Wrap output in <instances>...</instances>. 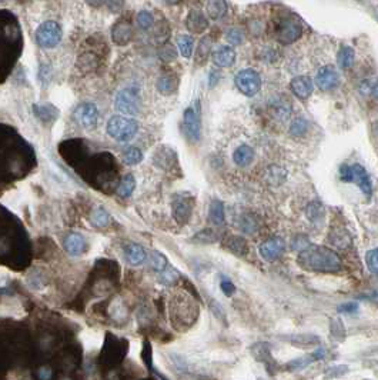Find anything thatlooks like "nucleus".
<instances>
[{"mask_svg":"<svg viewBox=\"0 0 378 380\" xmlns=\"http://www.w3.org/2000/svg\"><path fill=\"white\" fill-rule=\"evenodd\" d=\"M111 39L117 43V45H126L130 39H132V27L127 23H120L117 24L113 32H111Z\"/></svg>","mask_w":378,"mask_h":380,"instance_id":"22","label":"nucleus"},{"mask_svg":"<svg viewBox=\"0 0 378 380\" xmlns=\"http://www.w3.org/2000/svg\"><path fill=\"white\" fill-rule=\"evenodd\" d=\"M297 261L303 269L318 273H335L341 269V258L334 250L318 244H310L300 252Z\"/></svg>","mask_w":378,"mask_h":380,"instance_id":"1","label":"nucleus"},{"mask_svg":"<svg viewBox=\"0 0 378 380\" xmlns=\"http://www.w3.org/2000/svg\"><path fill=\"white\" fill-rule=\"evenodd\" d=\"M211 309H213L214 314H216L219 319H222L223 322H225V313H224L222 305H219L217 302H211Z\"/></svg>","mask_w":378,"mask_h":380,"instance_id":"48","label":"nucleus"},{"mask_svg":"<svg viewBox=\"0 0 378 380\" xmlns=\"http://www.w3.org/2000/svg\"><path fill=\"white\" fill-rule=\"evenodd\" d=\"M37 376L40 380H50L53 376V372L50 367H40L37 370Z\"/></svg>","mask_w":378,"mask_h":380,"instance_id":"47","label":"nucleus"},{"mask_svg":"<svg viewBox=\"0 0 378 380\" xmlns=\"http://www.w3.org/2000/svg\"><path fill=\"white\" fill-rule=\"evenodd\" d=\"M340 82V74L334 66H324L318 70L315 76V83L321 90H330L335 87Z\"/></svg>","mask_w":378,"mask_h":380,"instance_id":"11","label":"nucleus"},{"mask_svg":"<svg viewBox=\"0 0 378 380\" xmlns=\"http://www.w3.org/2000/svg\"><path fill=\"white\" fill-rule=\"evenodd\" d=\"M286 249V243L281 238H271L260 246V255L266 260H274L283 255Z\"/></svg>","mask_w":378,"mask_h":380,"instance_id":"12","label":"nucleus"},{"mask_svg":"<svg viewBox=\"0 0 378 380\" xmlns=\"http://www.w3.org/2000/svg\"><path fill=\"white\" fill-rule=\"evenodd\" d=\"M350 236L347 235V232H331V235H330V242L333 243L334 246H337V247H340V242H343V247L347 246V243H350Z\"/></svg>","mask_w":378,"mask_h":380,"instance_id":"39","label":"nucleus"},{"mask_svg":"<svg viewBox=\"0 0 378 380\" xmlns=\"http://www.w3.org/2000/svg\"><path fill=\"white\" fill-rule=\"evenodd\" d=\"M257 219H256L254 216L248 214V216L241 217L240 229L243 232H245V233H254V232L257 230Z\"/></svg>","mask_w":378,"mask_h":380,"instance_id":"37","label":"nucleus"},{"mask_svg":"<svg viewBox=\"0 0 378 380\" xmlns=\"http://www.w3.org/2000/svg\"><path fill=\"white\" fill-rule=\"evenodd\" d=\"M177 48H178V52L181 53L183 57L186 59H190L191 54H193V48H194V40L191 36L183 35L177 37Z\"/></svg>","mask_w":378,"mask_h":380,"instance_id":"28","label":"nucleus"},{"mask_svg":"<svg viewBox=\"0 0 378 380\" xmlns=\"http://www.w3.org/2000/svg\"><path fill=\"white\" fill-rule=\"evenodd\" d=\"M233 159H234V163H236V165L244 167V166H248V165L253 162L254 152H253V149H251L248 144H241V146H239V147L236 149V152H234V155H233Z\"/></svg>","mask_w":378,"mask_h":380,"instance_id":"21","label":"nucleus"},{"mask_svg":"<svg viewBox=\"0 0 378 380\" xmlns=\"http://www.w3.org/2000/svg\"><path fill=\"white\" fill-rule=\"evenodd\" d=\"M368 92H370L376 99H378V79L374 83H370V85H368Z\"/></svg>","mask_w":378,"mask_h":380,"instance_id":"50","label":"nucleus"},{"mask_svg":"<svg viewBox=\"0 0 378 380\" xmlns=\"http://www.w3.org/2000/svg\"><path fill=\"white\" fill-rule=\"evenodd\" d=\"M309 130V123L304 120V119H295L292 121L291 126H290V135L291 136H304Z\"/></svg>","mask_w":378,"mask_h":380,"instance_id":"35","label":"nucleus"},{"mask_svg":"<svg viewBox=\"0 0 378 380\" xmlns=\"http://www.w3.org/2000/svg\"><path fill=\"white\" fill-rule=\"evenodd\" d=\"M236 86L243 95L251 97L261 89V77L256 70L244 69L236 74Z\"/></svg>","mask_w":378,"mask_h":380,"instance_id":"6","label":"nucleus"},{"mask_svg":"<svg viewBox=\"0 0 378 380\" xmlns=\"http://www.w3.org/2000/svg\"><path fill=\"white\" fill-rule=\"evenodd\" d=\"M354 56L356 53L351 48H343L338 53V65L343 69H350L354 63Z\"/></svg>","mask_w":378,"mask_h":380,"instance_id":"32","label":"nucleus"},{"mask_svg":"<svg viewBox=\"0 0 378 380\" xmlns=\"http://www.w3.org/2000/svg\"><path fill=\"white\" fill-rule=\"evenodd\" d=\"M86 239L79 233H70L65 240V250L73 258L82 256L86 252Z\"/></svg>","mask_w":378,"mask_h":380,"instance_id":"14","label":"nucleus"},{"mask_svg":"<svg viewBox=\"0 0 378 380\" xmlns=\"http://www.w3.org/2000/svg\"><path fill=\"white\" fill-rule=\"evenodd\" d=\"M90 222L96 227H106L110 222V214L103 208H96L90 214Z\"/></svg>","mask_w":378,"mask_h":380,"instance_id":"26","label":"nucleus"},{"mask_svg":"<svg viewBox=\"0 0 378 380\" xmlns=\"http://www.w3.org/2000/svg\"><path fill=\"white\" fill-rule=\"evenodd\" d=\"M134 189H136V179L133 177V174H127L124 176V179L121 180L117 188V194L120 197H130Z\"/></svg>","mask_w":378,"mask_h":380,"instance_id":"27","label":"nucleus"},{"mask_svg":"<svg viewBox=\"0 0 378 380\" xmlns=\"http://www.w3.org/2000/svg\"><path fill=\"white\" fill-rule=\"evenodd\" d=\"M121 159H123V163H124V165H127V166H136V165H138V163L143 160V153H141V150H140L138 147L132 146V147H127V149L123 152Z\"/></svg>","mask_w":378,"mask_h":380,"instance_id":"25","label":"nucleus"},{"mask_svg":"<svg viewBox=\"0 0 378 380\" xmlns=\"http://www.w3.org/2000/svg\"><path fill=\"white\" fill-rule=\"evenodd\" d=\"M183 129L184 135L190 142L196 143L201 136V124H200V104L196 103L194 107H187L183 115Z\"/></svg>","mask_w":378,"mask_h":380,"instance_id":"7","label":"nucleus"},{"mask_svg":"<svg viewBox=\"0 0 378 380\" xmlns=\"http://www.w3.org/2000/svg\"><path fill=\"white\" fill-rule=\"evenodd\" d=\"M301 33H303V29L300 22L291 19H283L281 22L277 23V27H275V37L283 45L294 43L295 40L300 39Z\"/></svg>","mask_w":378,"mask_h":380,"instance_id":"8","label":"nucleus"},{"mask_svg":"<svg viewBox=\"0 0 378 380\" xmlns=\"http://www.w3.org/2000/svg\"><path fill=\"white\" fill-rule=\"evenodd\" d=\"M193 239H194V242L199 243H213L217 240V235L211 229H204L200 233H197Z\"/></svg>","mask_w":378,"mask_h":380,"instance_id":"38","label":"nucleus"},{"mask_svg":"<svg viewBox=\"0 0 378 380\" xmlns=\"http://www.w3.org/2000/svg\"><path fill=\"white\" fill-rule=\"evenodd\" d=\"M211 223L216 226L224 225L225 214H224V205L220 200H213L210 205V212H208Z\"/></svg>","mask_w":378,"mask_h":380,"instance_id":"23","label":"nucleus"},{"mask_svg":"<svg viewBox=\"0 0 378 380\" xmlns=\"http://www.w3.org/2000/svg\"><path fill=\"white\" fill-rule=\"evenodd\" d=\"M147 261H149V266L157 273H161L167 267V258L160 252H152L150 256L147 258Z\"/></svg>","mask_w":378,"mask_h":380,"instance_id":"29","label":"nucleus"},{"mask_svg":"<svg viewBox=\"0 0 378 380\" xmlns=\"http://www.w3.org/2000/svg\"><path fill=\"white\" fill-rule=\"evenodd\" d=\"M124 253H126L127 261L130 264H133V266H138V264H141L143 261H146V259H147V253H146L144 247L137 244V243L127 244L126 249H124Z\"/></svg>","mask_w":378,"mask_h":380,"instance_id":"18","label":"nucleus"},{"mask_svg":"<svg viewBox=\"0 0 378 380\" xmlns=\"http://www.w3.org/2000/svg\"><path fill=\"white\" fill-rule=\"evenodd\" d=\"M307 214H309L310 219H315V217H320L321 216V206L318 203H310L309 209H307Z\"/></svg>","mask_w":378,"mask_h":380,"instance_id":"44","label":"nucleus"},{"mask_svg":"<svg viewBox=\"0 0 378 380\" xmlns=\"http://www.w3.org/2000/svg\"><path fill=\"white\" fill-rule=\"evenodd\" d=\"M177 279H178V272L176 269H173V267H169V266L161 273H158V282L166 285V286L173 285Z\"/></svg>","mask_w":378,"mask_h":380,"instance_id":"33","label":"nucleus"},{"mask_svg":"<svg viewBox=\"0 0 378 380\" xmlns=\"http://www.w3.org/2000/svg\"><path fill=\"white\" fill-rule=\"evenodd\" d=\"M155 23V18L150 12L147 10H141L137 13V26L143 30H149Z\"/></svg>","mask_w":378,"mask_h":380,"instance_id":"36","label":"nucleus"},{"mask_svg":"<svg viewBox=\"0 0 378 380\" xmlns=\"http://www.w3.org/2000/svg\"><path fill=\"white\" fill-rule=\"evenodd\" d=\"M106 132L111 139H114L116 142L126 143L133 140L134 136L138 132V123L137 120L132 119V118H126V116H113L107 121L106 126Z\"/></svg>","mask_w":378,"mask_h":380,"instance_id":"2","label":"nucleus"},{"mask_svg":"<svg viewBox=\"0 0 378 380\" xmlns=\"http://www.w3.org/2000/svg\"><path fill=\"white\" fill-rule=\"evenodd\" d=\"M114 107L117 112L127 116H136L141 109V95L136 86L123 87L114 97Z\"/></svg>","mask_w":378,"mask_h":380,"instance_id":"3","label":"nucleus"},{"mask_svg":"<svg viewBox=\"0 0 378 380\" xmlns=\"http://www.w3.org/2000/svg\"><path fill=\"white\" fill-rule=\"evenodd\" d=\"M194 200L189 196H178L173 203V214L178 225H186L190 220Z\"/></svg>","mask_w":378,"mask_h":380,"instance_id":"10","label":"nucleus"},{"mask_svg":"<svg viewBox=\"0 0 378 380\" xmlns=\"http://www.w3.org/2000/svg\"><path fill=\"white\" fill-rule=\"evenodd\" d=\"M32 109L36 118L42 123H52L59 118V109L50 103L33 104Z\"/></svg>","mask_w":378,"mask_h":380,"instance_id":"16","label":"nucleus"},{"mask_svg":"<svg viewBox=\"0 0 378 380\" xmlns=\"http://www.w3.org/2000/svg\"><path fill=\"white\" fill-rule=\"evenodd\" d=\"M227 13V3L223 0H214L207 3V15L213 20H219Z\"/></svg>","mask_w":378,"mask_h":380,"instance_id":"24","label":"nucleus"},{"mask_svg":"<svg viewBox=\"0 0 378 380\" xmlns=\"http://www.w3.org/2000/svg\"><path fill=\"white\" fill-rule=\"evenodd\" d=\"M291 342L294 346L298 347H309L318 343V337L317 336H310V334H300V336H294L291 337Z\"/></svg>","mask_w":378,"mask_h":380,"instance_id":"34","label":"nucleus"},{"mask_svg":"<svg viewBox=\"0 0 378 380\" xmlns=\"http://www.w3.org/2000/svg\"><path fill=\"white\" fill-rule=\"evenodd\" d=\"M76 120L79 121V124L82 127H85L87 130H91L96 127L97 119H99V109L94 103H82L77 106L76 112H74Z\"/></svg>","mask_w":378,"mask_h":380,"instance_id":"9","label":"nucleus"},{"mask_svg":"<svg viewBox=\"0 0 378 380\" xmlns=\"http://www.w3.org/2000/svg\"><path fill=\"white\" fill-rule=\"evenodd\" d=\"M290 87H291V92L301 100H306L309 99L312 93V82H311V77L309 76H297L294 77L290 83Z\"/></svg>","mask_w":378,"mask_h":380,"instance_id":"13","label":"nucleus"},{"mask_svg":"<svg viewBox=\"0 0 378 380\" xmlns=\"http://www.w3.org/2000/svg\"><path fill=\"white\" fill-rule=\"evenodd\" d=\"M340 177L343 182H348V183H356L360 188L365 196H371L373 191V186H371V180L367 170L360 166V165H345L341 166L340 169Z\"/></svg>","mask_w":378,"mask_h":380,"instance_id":"5","label":"nucleus"},{"mask_svg":"<svg viewBox=\"0 0 378 380\" xmlns=\"http://www.w3.org/2000/svg\"><path fill=\"white\" fill-rule=\"evenodd\" d=\"M357 310H358V305H357L356 302L344 303V305H341V306L338 308V311H340V313H347V314H350V313H356Z\"/></svg>","mask_w":378,"mask_h":380,"instance_id":"45","label":"nucleus"},{"mask_svg":"<svg viewBox=\"0 0 378 380\" xmlns=\"http://www.w3.org/2000/svg\"><path fill=\"white\" fill-rule=\"evenodd\" d=\"M236 60V52L230 46H222L213 53V63L217 68H230Z\"/></svg>","mask_w":378,"mask_h":380,"instance_id":"17","label":"nucleus"},{"mask_svg":"<svg viewBox=\"0 0 378 380\" xmlns=\"http://www.w3.org/2000/svg\"><path fill=\"white\" fill-rule=\"evenodd\" d=\"M220 82V73L217 70H211L208 74V87H214Z\"/></svg>","mask_w":378,"mask_h":380,"instance_id":"49","label":"nucleus"},{"mask_svg":"<svg viewBox=\"0 0 378 380\" xmlns=\"http://www.w3.org/2000/svg\"><path fill=\"white\" fill-rule=\"evenodd\" d=\"M310 246L309 239H307V236H304V235H300V236H297L294 240H292V249L294 250H304V249H307Z\"/></svg>","mask_w":378,"mask_h":380,"instance_id":"42","label":"nucleus"},{"mask_svg":"<svg viewBox=\"0 0 378 380\" xmlns=\"http://www.w3.org/2000/svg\"><path fill=\"white\" fill-rule=\"evenodd\" d=\"M225 39H227V42L230 45L237 46V45H240L241 40H243V32H241L240 29H230L227 32V35H225Z\"/></svg>","mask_w":378,"mask_h":380,"instance_id":"41","label":"nucleus"},{"mask_svg":"<svg viewBox=\"0 0 378 380\" xmlns=\"http://www.w3.org/2000/svg\"><path fill=\"white\" fill-rule=\"evenodd\" d=\"M324 356H326V350H324V349H318V350L312 352L311 355H307V356H303V357H298V359L291 360V362L287 364V369H289V370H303V369H306L307 366H310L311 363L323 360Z\"/></svg>","mask_w":378,"mask_h":380,"instance_id":"15","label":"nucleus"},{"mask_svg":"<svg viewBox=\"0 0 378 380\" xmlns=\"http://www.w3.org/2000/svg\"><path fill=\"white\" fill-rule=\"evenodd\" d=\"M210 52H211V39H210V37H204V39H201V42H200L199 46H197V50H196V62L203 63L207 57H208Z\"/></svg>","mask_w":378,"mask_h":380,"instance_id":"31","label":"nucleus"},{"mask_svg":"<svg viewBox=\"0 0 378 380\" xmlns=\"http://www.w3.org/2000/svg\"><path fill=\"white\" fill-rule=\"evenodd\" d=\"M157 90L161 93V95H172L176 89V79L173 76H161L158 80H157Z\"/></svg>","mask_w":378,"mask_h":380,"instance_id":"30","label":"nucleus"},{"mask_svg":"<svg viewBox=\"0 0 378 380\" xmlns=\"http://www.w3.org/2000/svg\"><path fill=\"white\" fill-rule=\"evenodd\" d=\"M63 380H70V379H63Z\"/></svg>","mask_w":378,"mask_h":380,"instance_id":"51","label":"nucleus"},{"mask_svg":"<svg viewBox=\"0 0 378 380\" xmlns=\"http://www.w3.org/2000/svg\"><path fill=\"white\" fill-rule=\"evenodd\" d=\"M220 287H222V290H223V293L225 296H231V294H234L236 292V286L230 282V280H223L222 283H220Z\"/></svg>","mask_w":378,"mask_h":380,"instance_id":"46","label":"nucleus"},{"mask_svg":"<svg viewBox=\"0 0 378 380\" xmlns=\"http://www.w3.org/2000/svg\"><path fill=\"white\" fill-rule=\"evenodd\" d=\"M223 246L231 253L239 255V256H243L248 252V244L240 236H227L224 239Z\"/></svg>","mask_w":378,"mask_h":380,"instance_id":"19","label":"nucleus"},{"mask_svg":"<svg viewBox=\"0 0 378 380\" xmlns=\"http://www.w3.org/2000/svg\"><path fill=\"white\" fill-rule=\"evenodd\" d=\"M207 26H208V22L200 10H191L190 12L189 18H187V27H189L190 32H196V33L204 32Z\"/></svg>","mask_w":378,"mask_h":380,"instance_id":"20","label":"nucleus"},{"mask_svg":"<svg viewBox=\"0 0 378 380\" xmlns=\"http://www.w3.org/2000/svg\"><path fill=\"white\" fill-rule=\"evenodd\" d=\"M365 261H367V266L368 269L373 272V273H377L378 275V247L370 250L365 256Z\"/></svg>","mask_w":378,"mask_h":380,"instance_id":"40","label":"nucleus"},{"mask_svg":"<svg viewBox=\"0 0 378 380\" xmlns=\"http://www.w3.org/2000/svg\"><path fill=\"white\" fill-rule=\"evenodd\" d=\"M39 79L42 80L43 86H46V85L50 83V80H52V69H50V66L46 65V66H42V68H40Z\"/></svg>","mask_w":378,"mask_h":380,"instance_id":"43","label":"nucleus"},{"mask_svg":"<svg viewBox=\"0 0 378 380\" xmlns=\"http://www.w3.org/2000/svg\"><path fill=\"white\" fill-rule=\"evenodd\" d=\"M36 42L40 48H44V49H53L56 48L60 42H62V37H63V32H62V27L53 22V20H47V22H43L37 29H36Z\"/></svg>","mask_w":378,"mask_h":380,"instance_id":"4","label":"nucleus"}]
</instances>
